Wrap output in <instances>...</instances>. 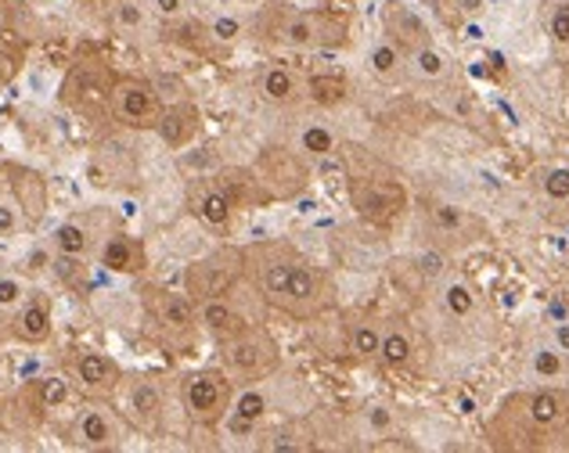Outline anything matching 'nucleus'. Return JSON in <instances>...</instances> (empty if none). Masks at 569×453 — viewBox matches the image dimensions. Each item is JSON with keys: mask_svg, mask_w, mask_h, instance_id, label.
I'll list each match as a JSON object with an SVG mask.
<instances>
[{"mask_svg": "<svg viewBox=\"0 0 569 453\" xmlns=\"http://www.w3.org/2000/svg\"><path fill=\"white\" fill-rule=\"evenodd\" d=\"M242 255L246 278L271 310L292 321H318L321 313L332 310V281L289 241H260V245L242 249Z\"/></svg>", "mask_w": 569, "mask_h": 453, "instance_id": "nucleus-1", "label": "nucleus"}, {"mask_svg": "<svg viewBox=\"0 0 569 453\" xmlns=\"http://www.w3.org/2000/svg\"><path fill=\"white\" fill-rule=\"evenodd\" d=\"M257 33L281 51H339L350 43V14L332 8H267L257 19Z\"/></svg>", "mask_w": 569, "mask_h": 453, "instance_id": "nucleus-2", "label": "nucleus"}, {"mask_svg": "<svg viewBox=\"0 0 569 453\" xmlns=\"http://www.w3.org/2000/svg\"><path fill=\"white\" fill-rule=\"evenodd\" d=\"M220 364L231 374V382L257 385L281 368V345L263 324H249L234 339L220 342Z\"/></svg>", "mask_w": 569, "mask_h": 453, "instance_id": "nucleus-3", "label": "nucleus"}, {"mask_svg": "<svg viewBox=\"0 0 569 453\" xmlns=\"http://www.w3.org/2000/svg\"><path fill=\"white\" fill-rule=\"evenodd\" d=\"M234 403V382L228 371H191L181 378V406L202 429H220Z\"/></svg>", "mask_w": 569, "mask_h": 453, "instance_id": "nucleus-4", "label": "nucleus"}, {"mask_svg": "<svg viewBox=\"0 0 569 453\" xmlns=\"http://www.w3.org/2000/svg\"><path fill=\"white\" fill-rule=\"evenodd\" d=\"M246 274V255L242 249H217L202 255V260L188 263L184 270V292L202 302V299H217V295H231V289Z\"/></svg>", "mask_w": 569, "mask_h": 453, "instance_id": "nucleus-5", "label": "nucleus"}, {"mask_svg": "<svg viewBox=\"0 0 569 453\" xmlns=\"http://www.w3.org/2000/svg\"><path fill=\"white\" fill-rule=\"evenodd\" d=\"M307 155H299L296 148H263V155L257 159V177H260V188L267 194V202H289L296 199L299 191L307 188L310 170H307Z\"/></svg>", "mask_w": 569, "mask_h": 453, "instance_id": "nucleus-6", "label": "nucleus"}, {"mask_svg": "<svg viewBox=\"0 0 569 453\" xmlns=\"http://www.w3.org/2000/svg\"><path fill=\"white\" fill-rule=\"evenodd\" d=\"M109 115L127 130H156L162 119V98L141 76H123V80L112 83Z\"/></svg>", "mask_w": 569, "mask_h": 453, "instance_id": "nucleus-7", "label": "nucleus"}, {"mask_svg": "<svg viewBox=\"0 0 569 453\" xmlns=\"http://www.w3.org/2000/svg\"><path fill=\"white\" fill-rule=\"evenodd\" d=\"M350 199L357 213L376 226H393V220L408 209V194H403L397 180L357 173L353 165H350Z\"/></svg>", "mask_w": 569, "mask_h": 453, "instance_id": "nucleus-8", "label": "nucleus"}, {"mask_svg": "<svg viewBox=\"0 0 569 453\" xmlns=\"http://www.w3.org/2000/svg\"><path fill=\"white\" fill-rule=\"evenodd\" d=\"M144 306L148 316L167 331V335L188 342L194 331H199V302L188 292H170V289H148L144 292Z\"/></svg>", "mask_w": 569, "mask_h": 453, "instance_id": "nucleus-9", "label": "nucleus"}, {"mask_svg": "<svg viewBox=\"0 0 569 453\" xmlns=\"http://www.w3.org/2000/svg\"><path fill=\"white\" fill-rule=\"evenodd\" d=\"M72 378H77L87 396H98V400H109L123 389V368H119L109 353H98V350H80L72 356Z\"/></svg>", "mask_w": 569, "mask_h": 453, "instance_id": "nucleus-10", "label": "nucleus"}, {"mask_svg": "<svg viewBox=\"0 0 569 453\" xmlns=\"http://www.w3.org/2000/svg\"><path fill=\"white\" fill-rule=\"evenodd\" d=\"M162 414H167V400H162V389L152 378H133L123 389V417L133 429L152 435L162 425Z\"/></svg>", "mask_w": 569, "mask_h": 453, "instance_id": "nucleus-11", "label": "nucleus"}, {"mask_svg": "<svg viewBox=\"0 0 569 453\" xmlns=\"http://www.w3.org/2000/svg\"><path fill=\"white\" fill-rule=\"evenodd\" d=\"M522 406V417L533 432H566L569 429V392L562 389H537L516 396Z\"/></svg>", "mask_w": 569, "mask_h": 453, "instance_id": "nucleus-12", "label": "nucleus"}, {"mask_svg": "<svg viewBox=\"0 0 569 453\" xmlns=\"http://www.w3.org/2000/svg\"><path fill=\"white\" fill-rule=\"evenodd\" d=\"M188 205L194 220H199L206 231L213 234H231V223H234V202L223 194V188L217 180H194L191 191H188Z\"/></svg>", "mask_w": 569, "mask_h": 453, "instance_id": "nucleus-13", "label": "nucleus"}, {"mask_svg": "<svg viewBox=\"0 0 569 453\" xmlns=\"http://www.w3.org/2000/svg\"><path fill=\"white\" fill-rule=\"evenodd\" d=\"M382 33H386L389 43H397V48L408 58L432 43L429 26L418 19L415 8L400 4V0H386V4H382Z\"/></svg>", "mask_w": 569, "mask_h": 453, "instance_id": "nucleus-14", "label": "nucleus"}, {"mask_svg": "<svg viewBox=\"0 0 569 453\" xmlns=\"http://www.w3.org/2000/svg\"><path fill=\"white\" fill-rule=\"evenodd\" d=\"M72 446L80 450H116L123 446V425L109 406H87L72 421Z\"/></svg>", "mask_w": 569, "mask_h": 453, "instance_id": "nucleus-15", "label": "nucleus"}, {"mask_svg": "<svg viewBox=\"0 0 569 453\" xmlns=\"http://www.w3.org/2000/svg\"><path fill=\"white\" fill-rule=\"evenodd\" d=\"M54 335V310L48 295L29 292V299L11 313V339L22 345H43Z\"/></svg>", "mask_w": 569, "mask_h": 453, "instance_id": "nucleus-16", "label": "nucleus"}, {"mask_svg": "<svg viewBox=\"0 0 569 453\" xmlns=\"http://www.w3.org/2000/svg\"><path fill=\"white\" fill-rule=\"evenodd\" d=\"M98 266L109 270V274H123V278L141 274V270L148 266V252L141 245V238H133L127 231H112L109 238H101Z\"/></svg>", "mask_w": 569, "mask_h": 453, "instance_id": "nucleus-17", "label": "nucleus"}, {"mask_svg": "<svg viewBox=\"0 0 569 453\" xmlns=\"http://www.w3.org/2000/svg\"><path fill=\"white\" fill-rule=\"evenodd\" d=\"M112 83L116 80H98L94 69H77L72 72V80L66 83V101L72 104V109H80L87 115H94V112H109V94H112Z\"/></svg>", "mask_w": 569, "mask_h": 453, "instance_id": "nucleus-18", "label": "nucleus"}, {"mask_svg": "<svg viewBox=\"0 0 569 453\" xmlns=\"http://www.w3.org/2000/svg\"><path fill=\"white\" fill-rule=\"evenodd\" d=\"M199 324L202 331H209L213 335V342H228L234 339L238 331H246L252 321H246L242 313H238V306L228 299V295H217V299H202L199 302Z\"/></svg>", "mask_w": 569, "mask_h": 453, "instance_id": "nucleus-19", "label": "nucleus"}, {"mask_svg": "<svg viewBox=\"0 0 569 453\" xmlns=\"http://www.w3.org/2000/svg\"><path fill=\"white\" fill-rule=\"evenodd\" d=\"M257 90H260V98H263L267 104H278V109H284V104H296L299 98L307 94L303 80H299V76H296L289 66H281V62L260 69V76H257Z\"/></svg>", "mask_w": 569, "mask_h": 453, "instance_id": "nucleus-20", "label": "nucleus"}, {"mask_svg": "<svg viewBox=\"0 0 569 453\" xmlns=\"http://www.w3.org/2000/svg\"><path fill=\"white\" fill-rule=\"evenodd\" d=\"M156 130L170 148H188L194 138H199L202 115L191 101H177V104H170V109H162V119H159Z\"/></svg>", "mask_w": 569, "mask_h": 453, "instance_id": "nucleus-21", "label": "nucleus"}, {"mask_svg": "<svg viewBox=\"0 0 569 453\" xmlns=\"http://www.w3.org/2000/svg\"><path fill=\"white\" fill-rule=\"evenodd\" d=\"M19 205L26 209L29 223L43 217V209H48V180L33 170H19V165H11V188H8Z\"/></svg>", "mask_w": 569, "mask_h": 453, "instance_id": "nucleus-22", "label": "nucleus"}, {"mask_svg": "<svg viewBox=\"0 0 569 453\" xmlns=\"http://www.w3.org/2000/svg\"><path fill=\"white\" fill-rule=\"evenodd\" d=\"M263 417H267V396L260 389L249 385V389H242V396H234L228 417H223V425H228L231 435H249Z\"/></svg>", "mask_w": 569, "mask_h": 453, "instance_id": "nucleus-23", "label": "nucleus"}, {"mask_svg": "<svg viewBox=\"0 0 569 453\" xmlns=\"http://www.w3.org/2000/svg\"><path fill=\"white\" fill-rule=\"evenodd\" d=\"M51 245H54L58 255H69V260H87V255L94 252V234H91V226H87V223L66 220V223L54 226Z\"/></svg>", "mask_w": 569, "mask_h": 453, "instance_id": "nucleus-24", "label": "nucleus"}, {"mask_svg": "<svg viewBox=\"0 0 569 453\" xmlns=\"http://www.w3.org/2000/svg\"><path fill=\"white\" fill-rule=\"evenodd\" d=\"M541 26L562 62H569V0H545L541 4Z\"/></svg>", "mask_w": 569, "mask_h": 453, "instance_id": "nucleus-25", "label": "nucleus"}, {"mask_svg": "<svg viewBox=\"0 0 569 453\" xmlns=\"http://www.w3.org/2000/svg\"><path fill=\"white\" fill-rule=\"evenodd\" d=\"M303 87H307V98L313 104H321V109H336V104H342L350 94L347 76L342 72H313L303 80Z\"/></svg>", "mask_w": 569, "mask_h": 453, "instance_id": "nucleus-26", "label": "nucleus"}, {"mask_svg": "<svg viewBox=\"0 0 569 453\" xmlns=\"http://www.w3.org/2000/svg\"><path fill=\"white\" fill-rule=\"evenodd\" d=\"M368 69L376 72L382 83H400L403 80V69H408V54H403L397 43L379 40L376 48L368 51Z\"/></svg>", "mask_w": 569, "mask_h": 453, "instance_id": "nucleus-27", "label": "nucleus"}, {"mask_svg": "<svg viewBox=\"0 0 569 453\" xmlns=\"http://www.w3.org/2000/svg\"><path fill=\"white\" fill-rule=\"evenodd\" d=\"M336 148H339V138L328 123H307L296 133V151L307 159H328V155H336Z\"/></svg>", "mask_w": 569, "mask_h": 453, "instance_id": "nucleus-28", "label": "nucleus"}, {"mask_svg": "<svg viewBox=\"0 0 569 453\" xmlns=\"http://www.w3.org/2000/svg\"><path fill=\"white\" fill-rule=\"evenodd\" d=\"M379 360H382L386 368H393V371L408 368L411 360H415V339H411V331H408V328H400V324L382 328V350H379Z\"/></svg>", "mask_w": 569, "mask_h": 453, "instance_id": "nucleus-29", "label": "nucleus"}, {"mask_svg": "<svg viewBox=\"0 0 569 453\" xmlns=\"http://www.w3.org/2000/svg\"><path fill=\"white\" fill-rule=\"evenodd\" d=\"M379 350H382V328L371 324V321H361L350 328V342H347V353L353 360H379Z\"/></svg>", "mask_w": 569, "mask_h": 453, "instance_id": "nucleus-30", "label": "nucleus"}, {"mask_svg": "<svg viewBox=\"0 0 569 453\" xmlns=\"http://www.w3.org/2000/svg\"><path fill=\"white\" fill-rule=\"evenodd\" d=\"M408 62H411V72L418 76V80L437 83V80H447V76H451V58L432 48V43H429V48H422V51H415Z\"/></svg>", "mask_w": 569, "mask_h": 453, "instance_id": "nucleus-31", "label": "nucleus"}, {"mask_svg": "<svg viewBox=\"0 0 569 453\" xmlns=\"http://www.w3.org/2000/svg\"><path fill=\"white\" fill-rule=\"evenodd\" d=\"M29 385H33L43 411H62V406H69V400H72V385L58 374L37 378V382H29Z\"/></svg>", "mask_w": 569, "mask_h": 453, "instance_id": "nucleus-32", "label": "nucleus"}, {"mask_svg": "<svg viewBox=\"0 0 569 453\" xmlns=\"http://www.w3.org/2000/svg\"><path fill=\"white\" fill-rule=\"evenodd\" d=\"M26 223H29V217H26V209L19 205V199H14L11 191H0V241L14 238Z\"/></svg>", "mask_w": 569, "mask_h": 453, "instance_id": "nucleus-33", "label": "nucleus"}, {"mask_svg": "<svg viewBox=\"0 0 569 453\" xmlns=\"http://www.w3.org/2000/svg\"><path fill=\"white\" fill-rule=\"evenodd\" d=\"M429 220H432V226H437L440 234H461V231H469V226H472L469 213H461L458 205H447V202L432 205L429 209Z\"/></svg>", "mask_w": 569, "mask_h": 453, "instance_id": "nucleus-34", "label": "nucleus"}, {"mask_svg": "<svg viewBox=\"0 0 569 453\" xmlns=\"http://www.w3.org/2000/svg\"><path fill=\"white\" fill-rule=\"evenodd\" d=\"M443 306L451 316H469L476 310V292H472V284L466 281H451L443 289Z\"/></svg>", "mask_w": 569, "mask_h": 453, "instance_id": "nucleus-35", "label": "nucleus"}, {"mask_svg": "<svg viewBox=\"0 0 569 453\" xmlns=\"http://www.w3.org/2000/svg\"><path fill=\"white\" fill-rule=\"evenodd\" d=\"M144 8L138 4V0H116L112 8V26L119 29V33H138V29H144Z\"/></svg>", "mask_w": 569, "mask_h": 453, "instance_id": "nucleus-36", "label": "nucleus"}, {"mask_svg": "<svg viewBox=\"0 0 569 453\" xmlns=\"http://www.w3.org/2000/svg\"><path fill=\"white\" fill-rule=\"evenodd\" d=\"M541 191L551 202H569V165H548L541 173Z\"/></svg>", "mask_w": 569, "mask_h": 453, "instance_id": "nucleus-37", "label": "nucleus"}, {"mask_svg": "<svg viewBox=\"0 0 569 453\" xmlns=\"http://www.w3.org/2000/svg\"><path fill=\"white\" fill-rule=\"evenodd\" d=\"M29 299V284L19 274H0V306L14 313Z\"/></svg>", "mask_w": 569, "mask_h": 453, "instance_id": "nucleus-38", "label": "nucleus"}, {"mask_svg": "<svg viewBox=\"0 0 569 453\" xmlns=\"http://www.w3.org/2000/svg\"><path fill=\"white\" fill-rule=\"evenodd\" d=\"M566 371V353L562 350H537L533 353V374L537 378H559Z\"/></svg>", "mask_w": 569, "mask_h": 453, "instance_id": "nucleus-39", "label": "nucleus"}, {"mask_svg": "<svg viewBox=\"0 0 569 453\" xmlns=\"http://www.w3.org/2000/svg\"><path fill=\"white\" fill-rule=\"evenodd\" d=\"M365 417H368V425H371V432H376V435H389V432L397 429V414L389 411V406H382V403L368 406Z\"/></svg>", "mask_w": 569, "mask_h": 453, "instance_id": "nucleus-40", "label": "nucleus"}, {"mask_svg": "<svg viewBox=\"0 0 569 453\" xmlns=\"http://www.w3.org/2000/svg\"><path fill=\"white\" fill-rule=\"evenodd\" d=\"M209 37L213 40H223V43H231L242 37V22H234V19H217L213 26H209Z\"/></svg>", "mask_w": 569, "mask_h": 453, "instance_id": "nucleus-41", "label": "nucleus"}, {"mask_svg": "<svg viewBox=\"0 0 569 453\" xmlns=\"http://www.w3.org/2000/svg\"><path fill=\"white\" fill-rule=\"evenodd\" d=\"M148 8H152L159 19H181L188 11V0H148Z\"/></svg>", "mask_w": 569, "mask_h": 453, "instance_id": "nucleus-42", "label": "nucleus"}, {"mask_svg": "<svg viewBox=\"0 0 569 453\" xmlns=\"http://www.w3.org/2000/svg\"><path fill=\"white\" fill-rule=\"evenodd\" d=\"M556 345L562 353H569V321H559L556 324Z\"/></svg>", "mask_w": 569, "mask_h": 453, "instance_id": "nucleus-43", "label": "nucleus"}, {"mask_svg": "<svg viewBox=\"0 0 569 453\" xmlns=\"http://www.w3.org/2000/svg\"><path fill=\"white\" fill-rule=\"evenodd\" d=\"M455 4L466 11V14H479V11H483V0H455Z\"/></svg>", "mask_w": 569, "mask_h": 453, "instance_id": "nucleus-44", "label": "nucleus"}, {"mask_svg": "<svg viewBox=\"0 0 569 453\" xmlns=\"http://www.w3.org/2000/svg\"><path fill=\"white\" fill-rule=\"evenodd\" d=\"M77 4H80V8H101L104 0H77Z\"/></svg>", "mask_w": 569, "mask_h": 453, "instance_id": "nucleus-45", "label": "nucleus"}]
</instances>
